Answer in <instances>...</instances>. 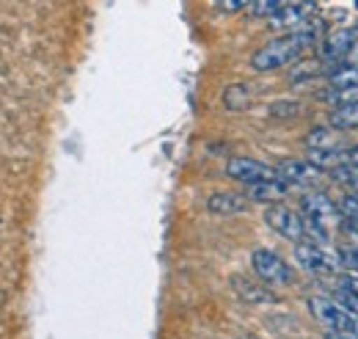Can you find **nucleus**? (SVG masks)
Instances as JSON below:
<instances>
[{
	"instance_id": "1",
	"label": "nucleus",
	"mask_w": 358,
	"mask_h": 339,
	"mask_svg": "<svg viewBox=\"0 0 358 339\" xmlns=\"http://www.w3.org/2000/svg\"><path fill=\"white\" fill-rule=\"evenodd\" d=\"M317 42V31L303 28V31H292V34H281L278 39L268 42L265 47H259L251 55V69L254 72H275L284 69L289 64H295L312 44Z\"/></svg>"
},
{
	"instance_id": "2",
	"label": "nucleus",
	"mask_w": 358,
	"mask_h": 339,
	"mask_svg": "<svg viewBox=\"0 0 358 339\" xmlns=\"http://www.w3.org/2000/svg\"><path fill=\"white\" fill-rule=\"evenodd\" d=\"M306 303H309L312 317L320 320L325 328H331L334 334H345V337L358 339V314L342 309L336 300H328L322 296H312Z\"/></svg>"
},
{
	"instance_id": "3",
	"label": "nucleus",
	"mask_w": 358,
	"mask_h": 339,
	"mask_svg": "<svg viewBox=\"0 0 358 339\" xmlns=\"http://www.w3.org/2000/svg\"><path fill=\"white\" fill-rule=\"evenodd\" d=\"M314 14H317V3L314 0H289L284 8H278L273 17H268V28L270 31H284V34L303 31V28L314 25Z\"/></svg>"
},
{
	"instance_id": "4",
	"label": "nucleus",
	"mask_w": 358,
	"mask_h": 339,
	"mask_svg": "<svg viewBox=\"0 0 358 339\" xmlns=\"http://www.w3.org/2000/svg\"><path fill=\"white\" fill-rule=\"evenodd\" d=\"M265 221H268V226L273 232H278L281 237H287L292 243H301L306 237V218H303V212H295L292 207H287L281 202L270 205L268 210H265Z\"/></svg>"
},
{
	"instance_id": "5",
	"label": "nucleus",
	"mask_w": 358,
	"mask_h": 339,
	"mask_svg": "<svg viewBox=\"0 0 358 339\" xmlns=\"http://www.w3.org/2000/svg\"><path fill=\"white\" fill-rule=\"evenodd\" d=\"M251 268H254V273H257L262 282L275 284V287H278V284H289V282L295 279L292 268L275 254V251H270V249H257V251L251 254Z\"/></svg>"
},
{
	"instance_id": "6",
	"label": "nucleus",
	"mask_w": 358,
	"mask_h": 339,
	"mask_svg": "<svg viewBox=\"0 0 358 339\" xmlns=\"http://www.w3.org/2000/svg\"><path fill=\"white\" fill-rule=\"evenodd\" d=\"M226 174H229L234 182H243V185H257V182L278 179L275 166L259 163V160H254V158H231V160L226 163Z\"/></svg>"
},
{
	"instance_id": "7",
	"label": "nucleus",
	"mask_w": 358,
	"mask_h": 339,
	"mask_svg": "<svg viewBox=\"0 0 358 339\" xmlns=\"http://www.w3.org/2000/svg\"><path fill=\"white\" fill-rule=\"evenodd\" d=\"M295 259H298V265H301L303 270L317 273V276H328V273H334V270H336V265H339V259H336V256L328 254L322 246L309 243V240L295 243Z\"/></svg>"
},
{
	"instance_id": "8",
	"label": "nucleus",
	"mask_w": 358,
	"mask_h": 339,
	"mask_svg": "<svg viewBox=\"0 0 358 339\" xmlns=\"http://www.w3.org/2000/svg\"><path fill=\"white\" fill-rule=\"evenodd\" d=\"M275 171H278V179L287 182L289 188H309V185H314V182L320 179V174H322L317 166H312L309 160H301V158H287V160H281V163L275 166Z\"/></svg>"
},
{
	"instance_id": "9",
	"label": "nucleus",
	"mask_w": 358,
	"mask_h": 339,
	"mask_svg": "<svg viewBox=\"0 0 358 339\" xmlns=\"http://www.w3.org/2000/svg\"><path fill=\"white\" fill-rule=\"evenodd\" d=\"M301 212H303L306 218H312V221L325 223V226L342 218L336 202H334L328 193H320V191H309V193L301 196Z\"/></svg>"
},
{
	"instance_id": "10",
	"label": "nucleus",
	"mask_w": 358,
	"mask_h": 339,
	"mask_svg": "<svg viewBox=\"0 0 358 339\" xmlns=\"http://www.w3.org/2000/svg\"><path fill=\"white\" fill-rule=\"evenodd\" d=\"M358 31H350V28H342V31H334L322 47H320V53H322V61L325 64H334V61H345L348 58V53H350V47L356 42Z\"/></svg>"
},
{
	"instance_id": "11",
	"label": "nucleus",
	"mask_w": 358,
	"mask_h": 339,
	"mask_svg": "<svg viewBox=\"0 0 358 339\" xmlns=\"http://www.w3.org/2000/svg\"><path fill=\"white\" fill-rule=\"evenodd\" d=\"M289 185L281 179H270V182H257V185H245V199L248 202H262V205H278L287 196Z\"/></svg>"
},
{
	"instance_id": "12",
	"label": "nucleus",
	"mask_w": 358,
	"mask_h": 339,
	"mask_svg": "<svg viewBox=\"0 0 358 339\" xmlns=\"http://www.w3.org/2000/svg\"><path fill=\"white\" fill-rule=\"evenodd\" d=\"M248 199L243 193H231V191H218L207 199V210L215 215H237V212L248 210Z\"/></svg>"
},
{
	"instance_id": "13",
	"label": "nucleus",
	"mask_w": 358,
	"mask_h": 339,
	"mask_svg": "<svg viewBox=\"0 0 358 339\" xmlns=\"http://www.w3.org/2000/svg\"><path fill=\"white\" fill-rule=\"evenodd\" d=\"M231 287H234V293L243 298L245 303H275L278 300L268 287H262V284H257V282H251L245 276H234Z\"/></svg>"
},
{
	"instance_id": "14",
	"label": "nucleus",
	"mask_w": 358,
	"mask_h": 339,
	"mask_svg": "<svg viewBox=\"0 0 358 339\" xmlns=\"http://www.w3.org/2000/svg\"><path fill=\"white\" fill-rule=\"evenodd\" d=\"M328 127L339 130V132L358 130V102H339L328 116Z\"/></svg>"
},
{
	"instance_id": "15",
	"label": "nucleus",
	"mask_w": 358,
	"mask_h": 339,
	"mask_svg": "<svg viewBox=\"0 0 358 339\" xmlns=\"http://www.w3.org/2000/svg\"><path fill=\"white\" fill-rule=\"evenodd\" d=\"M306 149H345L342 138H339V130L334 127H314L306 135Z\"/></svg>"
},
{
	"instance_id": "16",
	"label": "nucleus",
	"mask_w": 358,
	"mask_h": 339,
	"mask_svg": "<svg viewBox=\"0 0 358 339\" xmlns=\"http://www.w3.org/2000/svg\"><path fill=\"white\" fill-rule=\"evenodd\" d=\"M224 105L229 111H245L251 105V88L245 83L226 85L224 91Z\"/></svg>"
},
{
	"instance_id": "17",
	"label": "nucleus",
	"mask_w": 358,
	"mask_h": 339,
	"mask_svg": "<svg viewBox=\"0 0 358 339\" xmlns=\"http://www.w3.org/2000/svg\"><path fill=\"white\" fill-rule=\"evenodd\" d=\"M301 111H303V105L295 102V99H278V102L270 105L273 119H295V116H301Z\"/></svg>"
},
{
	"instance_id": "18",
	"label": "nucleus",
	"mask_w": 358,
	"mask_h": 339,
	"mask_svg": "<svg viewBox=\"0 0 358 339\" xmlns=\"http://www.w3.org/2000/svg\"><path fill=\"white\" fill-rule=\"evenodd\" d=\"M289 0H251V14L254 17H273L278 8H284Z\"/></svg>"
},
{
	"instance_id": "19",
	"label": "nucleus",
	"mask_w": 358,
	"mask_h": 339,
	"mask_svg": "<svg viewBox=\"0 0 358 339\" xmlns=\"http://www.w3.org/2000/svg\"><path fill=\"white\" fill-rule=\"evenodd\" d=\"M336 207H339L342 221H353V218H358V193H345V196L336 202Z\"/></svg>"
},
{
	"instance_id": "20",
	"label": "nucleus",
	"mask_w": 358,
	"mask_h": 339,
	"mask_svg": "<svg viewBox=\"0 0 358 339\" xmlns=\"http://www.w3.org/2000/svg\"><path fill=\"white\" fill-rule=\"evenodd\" d=\"M336 259H339V265H345L350 273H358V249L342 246V249L336 251Z\"/></svg>"
},
{
	"instance_id": "21",
	"label": "nucleus",
	"mask_w": 358,
	"mask_h": 339,
	"mask_svg": "<svg viewBox=\"0 0 358 339\" xmlns=\"http://www.w3.org/2000/svg\"><path fill=\"white\" fill-rule=\"evenodd\" d=\"M336 179H348V185L353 188V193H358V169H350V166H339V169L331 171Z\"/></svg>"
},
{
	"instance_id": "22",
	"label": "nucleus",
	"mask_w": 358,
	"mask_h": 339,
	"mask_svg": "<svg viewBox=\"0 0 358 339\" xmlns=\"http://www.w3.org/2000/svg\"><path fill=\"white\" fill-rule=\"evenodd\" d=\"M215 6H218L221 11H226V14H237V11L248 8L251 0H215Z\"/></svg>"
},
{
	"instance_id": "23",
	"label": "nucleus",
	"mask_w": 358,
	"mask_h": 339,
	"mask_svg": "<svg viewBox=\"0 0 358 339\" xmlns=\"http://www.w3.org/2000/svg\"><path fill=\"white\" fill-rule=\"evenodd\" d=\"M339 287L358 298V273H345V276L339 279Z\"/></svg>"
},
{
	"instance_id": "24",
	"label": "nucleus",
	"mask_w": 358,
	"mask_h": 339,
	"mask_svg": "<svg viewBox=\"0 0 358 339\" xmlns=\"http://www.w3.org/2000/svg\"><path fill=\"white\" fill-rule=\"evenodd\" d=\"M345 166L358 169V144L356 146H350V149H345Z\"/></svg>"
},
{
	"instance_id": "25",
	"label": "nucleus",
	"mask_w": 358,
	"mask_h": 339,
	"mask_svg": "<svg viewBox=\"0 0 358 339\" xmlns=\"http://www.w3.org/2000/svg\"><path fill=\"white\" fill-rule=\"evenodd\" d=\"M345 61H348V64H358V36H356V42H353V47H350V53H348Z\"/></svg>"
},
{
	"instance_id": "26",
	"label": "nucleus",
	"mask_w": 358,
	"mask_h": 339,
	"mask_svg": "<svg viewBox=\"0 0 358 339\" xmlns=\"http://www.w3.org/2000/svg\"><path fill=\"white\" fill-rule=\"evenodd\" d=\"M345 226H348V232H353L358 237V218H353V221H345Z\"/></svg>"
},
{
	"instance_id": "27",
	"label": "nucleus",
	"mask_w": 358,
	"mask_h": 339,
	"mask_svg": "<svg viewBox=\"0 0 358 339\" xmlns=\"http://www.w3.org/2000/svg\"><path fill=\"white\" fill-rule=\"evenodd\" d=\"M328 339H353V337H345V334H331Z\"/></svg>"
}]
</instances>
